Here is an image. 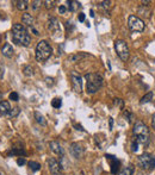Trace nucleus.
I'll list each match as a JSON object with an SVG mask.
<instances>
[{"instance_id":"obj_1","label":"nucleus","mask_w":155,"mask_h":175,"mask_svg":"<svg viewBox=\"0 0 155 175\" xmlns=\"http://www.w3.org/2000/svg\"><path fill=\"white\" fill-rule=\"evenodd\" d=\"M11 37H12L13 43H16L18 45L28 47L31 43V37H30L28 30L25 29V26L23 24H19V23L13 24Z\"/></svg>"},{"instance_id":"obj_2","label":"nucleus","mask_w":155,"mask_h":175,"mask_svg":"<svg viewBox=\"0 0 155 175\" xmlns=\"http://www.w3.org/2000/svg\"><path fill=\"white\" fill-rule=\"evenodd\" d=\"M133 132L135 135V139L139 142L140 145H148L149 143V129L147 128V125L140 120H137L134 124V129Z\"/></svg>"},{"instance_id":"obj_3","label":"nucleus","mask_w":155,"mask_h":175,"mask_svg":"<svg viewBox=\"0 0 155 175\" xmlns=\"http://www.w3.org/2000/svg\"><path fill=\"white\" fill-rule=\"evenodd\" d=\"M85 79L87 81L86 90L88 94H94L98 92V89L103 86V76L98 73H88L85 75Z\"/></svg>"},{"instance_id":"obj_4","label":"nucleus","mask_w":155,"mask_h":175,"mask_svg":"<svg viewBox=\"0 0 155 175\" xmlns=\"http://www.w3.org/2000/svg\"><path fill=\"white\" fill-rule=\"evenodd\" d=\"M53 54V48L47 41H39L36 45V53L35 57L38 62H44L47 61Z\"/></svg>"},{"instance_id":"obj_5","label":"nucleus","mask_w":155,"mask_h":175,"mask_svg":"<svg viewBox=\"0 0 155 175\" xmlns=\"http://www.w3.org/2000/svg\"><path fill=\"white\" fill-rule=\"evenodd\" d=\"M115 50L118 55V57L127 62L130 57V50H129V47H128V43L124 41V39H116L115 41Z\"/></svg>"},{"instance_id":"obj_6","label":"nucleus","mask_w":155,"mask_h":175,"mask_svg":"<svg viewBox=\"0 0 155 175\" xmlns=\"http://www.w3.org/2000/svg\"><path fill=\"white\" fill-rule=\"evenodd\" d=\"M137 165L142 169L152 171L155 168V157L148 153H145V154H142L137 157Z\"/></svg>"},{"instance_id":"obj_7","label":"nucleus","mask_w":155,"mask_h":175,"mask_svg":"<svg viewBox=\"0 0 155 175\" xmlns=\"http://www.w3.org/2000/svg\"><path fill=\"white\" fill-rule=\"evenodd\" d=\"M128 26L133 32H142L145 30V22L135 14H130L128 18Z\"/></svg>"},{"instance_id":"obj_8","label":"nucleus","mask_w":155,"mask_h":175,"mask_svg":"<svg viewBox=\"0 0 155 175\" xmlns=\"http://www.w3.org/2000/svg\"><path fill=\"white\" fill-rule=\"evenodd\" d=\"M71 80H72V86L75 93H81L82 90V81H81V76L75 73V72H72L71 74Z\"/></svg>"},{"instance_id":"obj_9","label":"nucleus","mask_w":155,"mask_h":175,"mask_svg":"<svg viewBox=\"0 0 155 175\" xmlns=\"http://www.w3.org/2000/svg\"><path fill=\"white\" fill-rule=\"evenodd\" d=\"M48 167H49V172H50L51 175H59L61 173V171H62L61 165L54 157H51V159L48 160Z\"/></svg>"},{"instance_id":"obj_10","label":"nucleus","mask_w":155,"mask_h":175,"mask_svg":"<svg viewBox=\"0 0 155 175\" xmlns=\"http://www.w3.org/2000/svg\"><path fill=\"white\" fill-rule=\"evenodd\" d=\"M69 150H71V154L75 159H81L83 156V154H85V148L79 143H72Z\"/></svg>"},{"instance_id":"obj_11","label":"nucleus","mask_w":155,"mask_h":175,"mask_svg":"<svg viewBox=\"0 0 155 175\" xmlns=\"http://www.w3.org/2000/svg\"><path fill=\"white\" fill-rule=\"evenodd\" d=\"M48 30L53 33H61V25L57 18H50L48 22Z\"/></svg>"},{"instance_id":"obj_12","label":"nucleus","mask_w":155,"mask_h":175,"mask_svg":"<svg viewBox=\"0 0 155 175\" xmlns=\"http://www.w3.org/2000/svg\"><path fill=\"white\" fill-rule=\"evenodd\" d=\"M49 147H50V149H51V151H53L54 154H56V155H59V156H65L63 148L60 145V143H57V142L53 141V142H50Z\"/></svg>"},{"instance_id":"obj_13","label":"nucleus","mask_w":155,"mask_h":175,"mask_svg":"<svg viewBox=\"0 0 155 175\" xmlns=\"http://www.w3.org/2000/svg\"><path fill=\"white\" fill-rule=\"evenodd\" d=\"M105 157H106V160L111 161V172H112V174H116L117 171H118V168H119V167H118L119 161H118L115 156H112V155H110V154H106Z\"/></svg>"},{"instance_id":"obj_14","label":"nucleus","mask_w":155,"mask_h":175,"mask_svg":"<svg viewBox=\"0 0 155 175\" xmlns=\"http://www.w3.org/2000/svg\"><path fill=\"white\" fill-rule=\"evenodd\" d=\"M22 23H23V25L34 27V25H35V18L30 13H24L22 16Z\"/></svg>"},{"instance_id":"obj_15","label":"nucleus","mask_w":155,"mask_h":175,"mask_svg":"<svg viewBox=\"0 0 155 175\" xmlns=\"http://www.w3.org/2000/svg\"><path fill=\"white\" fill-rule=\"evenodd\" d=\"M1 54H2L5 57L11 59V57L13 56V54H14V50H13V48H12V45H11L10 43H6V44L2 47V49H1Z\"/></svg>"},{"instance_id":"obj_16","label":"nucleus","mask_w":155,"mask_h":175,"mask_svg":"<svg viewBox=\"0 0 155 175\" xmlns=\"http://www.w3.org/2000/svg\"><path fill=\"white\" fill-rule=\"evenodd\" d=\"M139 14H140V17H142V18L149 19V18L152 17V11H151V8H149L148 6H141V7L139 8Z\"/></svg>"},{"instance_id":"obj_17","label":"nucleus","mask_w":155,"mask_h":175,"mask_svg":"<svg viewBox=\"0 0 155 175\" xmlns=\"http://www.w3.org/2000/svg\"><path fill=\"white\" fill-rule=\"evenodd\" d=\"M88 55L87 54H85V53H77V54H72V55H69L68 56V61H71V62H73V63H77L79 62L80 60H82V59H85V57H87Z\"/></svg>"},{"instance_id":"obj_18","label":"nucleus","mask_w":155,"mask_h":175,"mask_svg":"<svg viewBox=\"0 0 155 175\" xmlns=\"http://www.w3.org/2000/svg\"><path fill=\"white\" fill-rule=\"evenodd\" d=\"M10 111H11L10 102L6 101V100H2V101L0 102V114H2V116H7Z\"/></svg>"},{"instance_id":"obj_19","label":"nucleus","mask_w":155,"mask_h":175,"mask_svg":"<svg viewBox=\"0 0 155 175\" xmlns=\"http://www.w3.org/2000/svg\"><path fill=\"white\" fill-rule=\"evenodd\" d=\"M98 6H99V8H103V10H105L106 13H109L110 10L113 7V1H110V0L100 1V2H98Z\"/></svg>"},{"instance_id":"obj_20","label":"nucleus","mask_w":155,"mask_h":175,"mask_svg":"<svg viewBox=\"0 0 155 175\" xmlns=\"http://www.w3.org/2000/svg\"><path fill=\"white\" fill-rule=\"evenodd\" d=\"M34 116H35V119H36V122L38 123V124H41L42 126H45L47 125V120H45V118H44V116L43 114H41L39 112H35L34 113Z\"/></svg>"},{"instance_id":"obj_21","label":"nucleus","mask_w":155,"mask_h":175,"mask_svg":"<svg viewBox=\"0 0 155 175\" xmlns=\"http://www.w3.org/2000/svg\"><path fill=\"white\" fill-rule=\"evenodd\" d=\"M134 172H135V168H134V166H133V165H129L128 167L123 168V169L119 172V174H118V175H133V174H134Z\"/></svg>"},{"instance_id":"obj_22","label":"nucleus","mask_w":155,"mask_h":175,"mask_svg":"<svg viewBox=\"0 0 155 175\" xmlns=\"http://www.w3.org/2000/svg\"><path fill=\"white\" fill-rule=\"evenodd\" d=\"M153 96H154L153 92H148V93H147L146 95H143V96H142V99L140 100V104H141V105H143V104L151 102V101L153 100Z\"/></svg>"},{"instance_id":"obj_23","label":"nucleus","mask_w":155,"mask_h":175,"mask_svg":"<svg viewBox=\"0 0 155 175\" xmlns=\"http://www.w3.org/2000/svg\"><path fill=\"white\" fill-rule=\"evenodd\" d=\"M16 4H17V8H18L19 11H25V10L29 8V2H28L26 0H19V1H17Z\"/></svg>"},{"instance_id":"obj_24","label":"nucleus","mask_w":155,"mask_h":175,"mask_svg":"<svg viewBox=\"0 0 155 175\" xmlns=\"http://www.w3.org/2000/svg\"><path fill=\"white\" fill-rule=\"evenodd\" d=\"M8 155H26V153L23 148H12L8 151Z\"/></svg>"},{"instance_id":"obj_25","label":"nucleus","mask_w":155,"mask_h":175,"mask_svg":"<svg viewBox=\"0 0 155 175\" xmlns=\"http://www.w3.org/2000/svg\"><path fill=\"white\" fill-rule=\"evenodd\" d=\"M23 74H24L25 76H32V75H34V68H32L31 66H29V65L24 66V67H23Z\"/></svg>"},{"instance_id":"obj_26","label":"nucleus","mask_w":155,"mask_h":175,"mask_svg":"<svg viewBox=\"0 0 155 175\" xmlns=\"http://www.w3.org/2000/svg\"><path fill=\"white\" fill-rule=\"evenodd\" d=\"M80 6H81V4L79 1H68V10L71 12L77 11V8H79Z\"/></svg>"},{"instance_id":"obj_27","label":"nucleus","mask_w":155,"mask_h":175,"mask_svg":"<svg viewBox=\"0 0 155 175\" xmlns=\"http://www.w3.org/2000/svg\"><path fill=\"white\" fill-rule=\"evenodd\" d=\"M51 106L54 108H60L62 106V99L61 98H54L51 100Z\"/></svg>"},{"instance_id":"obj_28","label":"nucleus","mask_w":155,"mask_h":175,"mask_svg":"<svg viewBox=\"0 0 155 175\" xmlns=\"http://www.w3.org/2000/svg\"><path fill=\"white\" fill-rule=\"evenodd\" d=\"M42 5H43V1H41V0H34V1H31V7H32L35 11L41 10Z\"/></svg>"},{"instance_id":"obj_29","label":"nucleus","mask_w":155,"mask_h":175,"mask_svg":"<svg viewBox=\"0 0 155 175\" xmlns=\"http://www.w3.org/2000/svg\"><path fill=\"white\" fill-rule=\"evenodd\" d=\"M29 167H30L31 171H34V172L41 171V165H39L38 162H35V161H30V162H29Z\"/></svg>"},{"instance_id":"obj_30","label":"nucleus","mask_w":155,"mask_h":175,"mask_svg":"<svg viewBox=\"0 0 155 175\" xmlns=\"http://www.w3.org/2000/svg\"><path fill=\"white\" fill-rule=\"evenodd\" d=\"M19 113H20V110H19L18 107H14V108H11V111H10L8 114H7V117H8V118H16Z\"/></svg>"},{"instance_id":"obj_31","label":"nucleus","mask_w":155,"mask_h":175,"mask_svg":"<svg viewBox=\"0 0 155 175\" xmlns=\"http://www.w3.org/2000/svg\"><path fill=\"white\" fill-rule=\"evenodd\" d=\"M55 1L54 0H45V1H43V5L45 6V8L47 10H51V8H54L55 7Z\"/></svg>"},{"instance_id":"obj_32","label":"nucleus","mask_w":155,"mask_h":175,"mask_svg":"<svg viewBox=\"0 0 155 175\" xmlns=\"http://www.w3.org/2000/svg\"><path fill=\"white\" fill-rule=\"evenodd\" d=\"M44 80H45V84H47V86H49V87H51V86H54V85H55V79H54V78L47 76Z\"/></svg>"},{"instance_id":"obj_33","label":"nucleus","mask_w":155,"mask_h":175,"mask_svg":"<svg viewBox=\"0 0 155 175\" xmlns=\"http://www.w3.org/2000/svg\"><path fill=\"white\" fill-rule=\"evenodd\" d=\"M139 145H140L139 142H137L136 139H134V141L131 142V151H133V153H136V151L139 150Z\"/></svg>"},{"instance_id":"obj_34","label":"nucleus","mask_w":155,"mask_h":175,"mask_svg":"<svg viewBox=\"0 0 155 175\" xmlns=\"http://www.w3.org/2000/svg\"><path fill=\"white\" fill-rule=\"evenodd\" d=\"M124 114H125V117H127V119H128V123H131V120L134 119V114H133L129 110L124 111Z\"/></svg>"},{"instance_id":"obj_35","label":"nucleus","mask_w":155,"mask_h":175,"mask_svg":"<svg viewBox=\"0 0 155 175\" xmlns=\"http://www.w3.org/2000/svg\"><path fill=\"white\" fill-rule=\"evenodd\" d=\"M10 100H12V101H18V100H19V95H18V93H17V92H12V93H10Z\"/></svg>"},{"instance_id":"obj_36","label":"nucleus","mask_w":155,"mask_h":175,"mask_svg":"<svg viewBox=\"0 0 155 175\" xmlns=\"http://www.w3.org/2000/svg\"><path fill=\"white\" fill-rule=\"evenodd\" d=\"M26 163V160L24 159V157H19L18 160H17V165L18 166H24Z\"/></svg>"},{"instance_id":"obj_37","label":"nucleus","mask_w":155,"mask_h":175,"mask_svg":"<svg viewBox=\"0 0 155 175\" xmlns=\"http://www.w3.org/2000/svg\"><path fill=\"white\" fill-rule=\"evenodd\" d=\"M115 105H119V107L123 108V100L122 99H115Z\"/></svg>"},{"instance_id":"obj_38","label":"nucleus","mask_w":155,"mask_h":175,"mask_svg":"<svg viewBox=\"0 0 155 175\" xmlns=\"http://www.w3.org/2000/svg\"><path fill=\"white\" fill-rule=\"evenodd\" d=\"M78 19H79V22H85V13H79V16H78Z\"/></svg>"},{"instance_id":"obj_39","label":"nucleus","mask_w":155,"mask_h":175,"mask_svg":"<svg viewBox=\"0 0 155 175\" xmlns=\"http://www.w3.org/2000/svg\"><path fill=\"white\" fill-rule=\"evenodd\" d=\"M66 11H67V8H66L65 6H62V5H61V6L59 7V12H60L61 14H63V13H66Z\"/></svg>"},{"instance_id":"obj_40","label":"nucleus","mask_w":155,"mask_h":175,"mask_svg":"<svg viewBox=\"0 0 155 175\" xmlns=\"http://www.w3.org/2000/svg\"><path fill=\"white\" fill-rule=\"evenodd\" d=\"M109 125H110V130H112V128H113V118H109Z\"/></svg>"},{"instance_id":"obj_41","label":"nucleus","mask_w":155,"mask_h":175,"mask_svg":"<svg viewBox=\"0 0 155 175\" xmlns=\"http://www.w3.org/2000/svg\"><path fill=\"white\" fill-rule=\"evenodd\" d=\"M4 76V66L0 63V79H2Z\"/></svg>"},{"instance_id":"obj_42","label":"nucleus","mask_w":155,"mask_h":175,"mask_svg":"<svg viewBox=\"0 0 155 175\" xmlns=\"http://www.w3.org/2000/svg\"><path fill=\"white\" fill-rule=\"evenodd\" d=\"M74 126L77 128L78 131H85V130H83V128H82L81 125H79V124H74Z\"/></svg>"},{"instance_id":"obj_43","label":"nucleus","mask_w":155,"mask_h":175,"mask_svg":"<svg viewBox=\"0 0 155 175\" xmlns=\"http://www.w3.org/2000/svg\"><path fill=\"white\" fill-rule=\"evenodd\" d=\"M152 128L155 130V113L152 116Z\"/></svg>"},{"instance_id":"obj_44","label":"nucleus","mask_w":155,"mask_h":175,"mask_svg":"<svg viewBox=\"0 0 155 175\" xmlns=\"http://www.w3.org/2000/svg\"><path fill=\"white\" fill-rule=\"evenodd\" d=\"M31 31H32V33H34V35H36V36H38V35H39V33H38V31H37L36 29H34V27H31Z\"/></svg>"},{"instance_id":"obj_45","label":"nucleus","mask_w":155,"mask_h":175,"mask_svg":"<svg viewBox=\"0 0 155 175\" xmlns=\"http://www.w3.org/2000/svg\"><path fill=\"white\" fill-rule=\"evenodd\" d=\"M89 16H91L92 18H93V17L95 16V14H94V11H93V10H91V11H89Z\"/></svg>"},{"instance_id":"obj_46","label":"nucleus","mask_w":155,"mask_h":175,"mask_svg":"<svg viewBox=\"0 0 155 175\" xmlns=\"http://www.w3.org/2000/svg\"><path fill=\"white\" fill-rule=\"evenodd\" d=\"M1 101H2V93L0 92V102H1Z\"/></svg>"}]
</instances>
